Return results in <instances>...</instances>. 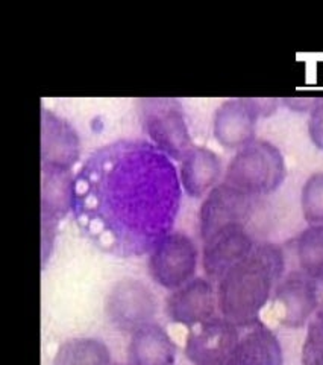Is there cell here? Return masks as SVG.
<instances>
[{"label":"cell","instance_id":"6da1fadb","mask_svg":"<svg viewBox=\"0 0 323 365\" xmlns=\"http://www.w3.org/2000/svg\"><path fill=\"white\" fill-rule=\"evenodd\" d=\"M181 197L170 157L149 140L122 139L100 146L76 170L72 213L103 253L140 257L171 233Z\"/></svg>","mask_w":323,"mask_h":365},{"label":"cell","instance_id":"7a4b0ae2","mask_svg":"<svg viewBox=\"0 0 323 365\" xmlns=\"http://www.w3.org/2000/svg\"><path fill=\"white\" fill-rule=\"evenodd\" d=\"M281 271V256L272 247H261L231 268L221 279L218 304L226 319L248 323L268 299L272 280Z\"/></svg>","mask_w":323,"mask_h":365},{"label":"cell","instance_id":"3957f363","mask_svg":"<svg viewBox=\"0 0 323 365\" xmlns=\"http://www.w3.org/2000/svg\"><path fill=\"white\" fill-rule=\"evenodd\" d=\"M287 175V165L278 146L255 139L237 151L231 160L225 182L248 195H264L278 189Z\"/></svg>","mask_w":323,"mask_h":365},{"label":"cell","instance_id":"277c9868","mask_svg":"<svg viewBox=\"0 0 323 365\" xmlns=\"http://www.w3.org/2000/svg\"><path fill=\"white\" fill-rule=\"evenodd\" d=\"M138 114L149 142L171 160L181 158L193 148L182 104L175 98H143L138 101Z\"/></svg>","mask_w":323,"mask_h":365},{"label":"cell","instance_id":"5b68a950","mask_svg":"<svg viewBox=\"0 0 323 365\" xmlns=\"http://www.w3.org/2000/svg\"><path fill=\"white\" fill-rule=\"evenodd\" d=\"M278 99L234 98L222 102L214 111L213 134L228 150H241L255 140L257 122L278 108Z\"/></svg>","mask_w":323,"mask_h":365},{"label":"cell","instance_id":"8992f818","mask_svg":"<svg viewBox=\"0 0 323 365\" xmlns=\"http://www.w3.org/2000/svg\"><path fill=\"white\" fill-rule=\"evenodd\" d=\"M198 248L182 232H171L152 248L147 259L149 274L164 289L175 291L193 280Z\"/></svg>","mask_w":323,"mask_h":365},{"label":"cell","instance_id":"52a82bcc","mask_svg":"<svg viewBox=\"0 0 323 365\" xmlns=\"http://www.w3.org/2000/svg\"><path fill=\"white\" fill-rule=\"evenodd\" d=\"M157 311V297L138 279L119 280L105 299L107 318L122 332L132 334L137 329L154 323Z\"/></svg>","mask_w":323,"mask_h":365},{"label":"cell","instance_id":"ba28073f","mask_svg":"<svg viewBox=\"0 0 323 365\" xmlns=\"http://www.w3.org/2000/svg\"><path fill=\"white\" fill-rule=\"evenodd\" d=\"M238 342L237 327L229 319L210 318L190 327L184 353L193 365H218Z\"/></svg>","mask_w":323,"mask_h":365},{"label":"cell","instance_id":"9c48e42d","mask_svg":"<svg viewBox=\"0 0 323 365\" xmlns=\"http://www.w3.org/2000/svg\"><path fill=\"white\" fill-rule=\"evenodd\" d=\"M250 207V195L228 182L217 185L202 202L199 232L202 241L231 227H240Z\"/></svg>","mask_w":323,"mask_h":365},{"label":"cell","instance_id":"30bf717a","mask_svg":"<svg viewBox=\"0 0 323 365\" xmlns=\"http://www.w3.org/2000/svg\"><path fill=\"white\" fill-rule=\"evenodd\" d=\"M80 157V139L70 122L41 110V169L72 170Z\"/></svg>","mask_w":323,"mask_h":365},{"label":"cell","instance_id":"8fae6325","mask_svg":"<svg viewBox=\"0 0 323 365\" xmlns=\"http://www.w3.org/2000/svg\"><path fill=\"white\" fill-rule=\"evenodd\" d=\"M214 311V289L211 283L202 277H196L171 291L166 300V312L170 322L189 329L213 318Z\"/></svg>","mask_w":323,"mask_h":365},{"label":"cell","instance_id":"7c38bea8","mask_svg":"<svg viewBox=\"0 0 323 365\" xmlns=\"http://www.w3.org/2000/svg\"><path fill=\"white\" fill-rule=\"evenodd\" d=\"M202 264L210 279H222L225 274L249 256L250 239L240 227H231L203 242Z\"/></svg>","mask_w":323,"mask_h":365},{"label":"cell","instance_id":"4fadbf2b","mask_svg":"<svg viewBox=\"0 0 323 365\" xmlns=\"http://www.w3.org/2000/svg\"><path fill=\"white\" fill-rule=\"evenodd\" d=\"M182 190L193 198H201L217 186L222 174V162L213 150L206 146H193L181 158L178 169Z\"/></svg>","mask_w":323,"mask_h":365},{"label":"cell","instance_id":"5bb4252c","mask_svg":"<svg viewBox=\"0 0 323 365\" xmlns=\"http://www.w3.org/2000/svg\"><path fill=\"white\" fill-rule=\"evenodd\" d=\"M176 356L175 341L159 324L149 323L131 334L129 365H175Z\"/></svg>","mask_w":323,"mask_h":365},{"label":"cell","instance_id":"9a60e30c","mask_svg":"<svg viewBox=\"0 0 323 365\" xmlns=\"http://www.w3.org/2000/svg\"><path fill=\"white\" fill-rule=\"evenodd\" d=\"M278 297L284 307L285 323L290 326L301 324L314 307V289L301 276L288 279L281 287Z\"/></svg>","mask_w":323,"mask_h":365},{"label":"cell","instance_id":"2e32d148","mask_svg":"<svg viewBox=\"0 0 323 365\" xmlns=\"http://www.w3.org/2000/svg\"><path fill=\"white\" fill-rule=\"evenodd\" d=\"M53 365H112L110 349L96 338L67 339L58 349Z\"/></svg>","mask_w":323,"mask_h":365},{"label":"cell","instance_id":"e0dca14e","mask_svg":"<svg viewBox=\"0 0 323 365\" xmlns=\"http://www.w3.org/2000/svg\"><path fill=\"white\" fill-rule=\"evenodd\" d=\"M299 256L308 272L323 276V225L309 228L301 236Z\"/></svg>","mask_w":323,"mask_h":365},{"label":"cell","instance_id":"ac0fdd59","mask_svg":"<svg viewBox=\"0 0 323 365\" xmlns=\"http://www.w3.org/2000/svg\"><path fill=\"white\" fill-rule=\"evenodd\" d=\"M302 207L309 222H323V173H316L305 181Z\"/></svg>","mask_w":323,"mask_h":365},{"label":"cell","instance_id":"d6986e66","mask_svg":"<svg viewBox=\"0 0 323 365\" xmlns=\"http://www.w3.org/2000/svg\"><path fill=\"white\" fill-rule=\"evenodd\" d=\"M308 134L314 146L323 151V98H316L313 108L309 110Z\"/></svg>","mask_w":323,"mask_h":365},{"label":"cell","instance_id":"ffe728a7","mask_svg":"<svg viewBox=\"0 0 323 365\" xmlns=\"http://www.w3.org/2000/svg\"><path fill=\"white\" fill-rule=\"evenodd\" d=\"M114 365H123V364H114ZM129 365V364H128Z\"/></svg>","mask_w":323,"mask_h":365}]
</instances>
